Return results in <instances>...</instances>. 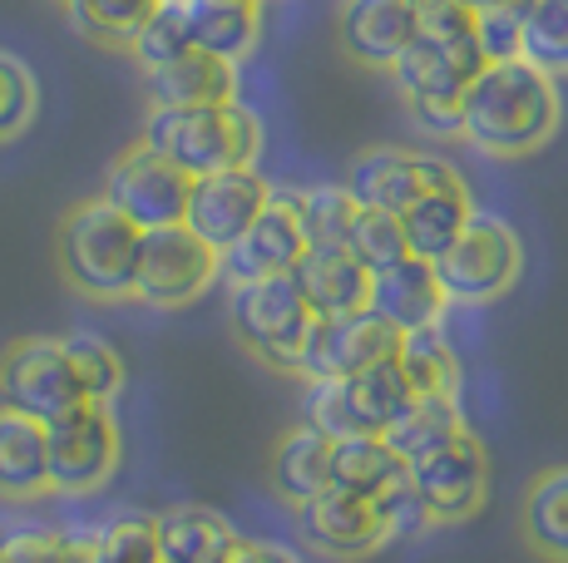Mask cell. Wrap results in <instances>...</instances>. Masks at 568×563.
Instances as JSON below:
<instances>
[{
	"mask_svg": "<svg viewBox=\"0 0 568 563\" xmlns=\"http://www.w3.org/2000/svg\"><path fill=\"white\" fill-rule=\"evenodd\" d=\"M559 129V84L524 60H495L460 94V139L489 158L544 149Z\"/></svg>",
	"mask_w": 568,
	"mask_h": 563,
	"instance_id": "6da1fadb",
	"label": "cell"
},
{
	"mask_svg": "<svg viewBox=\"0 0 568 563\" xmlns=\"http://www.w3.org/2000/svg\"><path fill=\"white\" fill-rule=\"evenodd\" d=\"M139 144H149L189 178H203L223 168H257L267 139H262V119L243 100H227L199 110H149Z\"/></svg>",
	"mask_w": 568,
	"mask_h": 563,
	"instance_id": "7a4b0ae2",
	"label": "cell"
},
{
	"mask_svg": "<svg viewBox=\"0 0 568 563\" xmlns=\"http://www.w3.org/2000/svg\"><path fill=\"white\" fill-rule=\"evenodd\" d=\"M139 227L104 198H84L64 213L54 253L60 273L80 297L94 301H124L134 297V267H139Z\"/></svg>",
	"mask_w": 568,
	"mask_h": 563,
	"instance_id": "3957f363",
	"label": "cell"
},
{
	"mask_svg": "<svg viewBox=\"0 0 568 563\" xmlns=\"http://www.w3.org/2000/svg\"><path fill=\"white\" fill-rule=\"evenodd\" d=\"M312 321L316 317L307 311V301H302L292 273L227 282V327H233V337L243 341L262 366H272V371L297 376Z\"/></svg>",
	"mask_w": 568,
	"mask_h": 563,
	"instance_id": "277c9868",
	"label": "cell"
},
{
	"mask_svg": "<svg viewBox=\"0 0 568 563\" xmlns=\"http://www.w3.org/2000/svg\"><path fill=\"white\" fill-rule=\"evenodd\" d=\"M430 267L450 307H485V301H499L515 287V277L524 267V243L505 218L475 208L465 233Z\"/></svg>",
	"mask_w": 568,
	"mask_h": 563,
	"instance_id": "5b68a950",
	"label": "cell"
},
{
	"mask_svg": "<svg viewBox=\"0 0 568 563\" xmlns=\"http://www.w3.org/2000/svg\"><path fill=\"white\" fill-rule=\"evenodd\" d=\"M119 420L104 400H80L64 416L45 420V470H50V494H100L119 470Z\"/></svg>",
	"mask_w": 568,
	"mask_h": 563,
	"instance_id": "8992f818",
	"label": "cell"
},
{
	"mask_svg": "<svg viewBox=\"0 0 568 563\" xmlns=\"http://www.w3.org/2000/svg\"><path fill=\"white\" fill-rule=\"evenodd\" d=\"M406 480L420 494V504L430 509L435 524H460L489 494V450L465 426L450 440H440V446L406 460Z\"/></svg>",
	"mask_w": 568,
	"mask_h": 563,
	"instance_id": "52a82bcc",
	"label": "cell"
},
{
	"mask_svg": "<svg viewBox=\"0 0 568 563\" xmlns=\"http://www.w3.org/2000/svg\"><path fill=\"white\" fill-rule=\"evenodd\" d=\"M217 253L183 223L149 227L139 237V267H134V297L149 307H189L213 291Z\"/></svg>",
	"mask_w": 568,
	"mask_h": 563,
	"instance_id": "ba28073f",
	"label": "cell"
},
{
	"mask_svg": "<svg viewBox=\"0 0 568 563\" xmlns=\"http://www.w3.org/2000/svg\"><path fill=\"white\" fill-rule=\"evenodd\" d=\"M189 173L173 168L163 154H154L149 144H129L124 154L109 164L104 173V203H114L139 233L149 227H169L183 223V208H189Z\"/></svg>",
	"mask_w": 568,
	"mask_h": 563,
	"instance_id": "9c48e42d",
	"label": "cell"
},
{
	"mask_svg": "<svg viewBox=\"0 0 568 563\" xmlns=\"http://www.w3.org/2000/svg\"><path fill=\"white\" fill-rule=\"evenodd\" d=\"M396 218H400V233H406L410 257L435 263L465 233V223L475 218V198H469L465 178L445 158L415 154V193Z\"/></svg>",
	"mask_w": 568,
	"mask_h": 563,
	"instance_id": "30bf717a",
	"label": "cell"
},
{
	"mask_svg": "<svg viewBox=\"0 0 568 563\" xmlns=\"http://www.w3.org/2000/svg\"><path fill=\"white\" fill-rule=\"evenodd\" d=\"M84 391L74 381L70 361H64L60 337H26L0 356V406L36 416L40 426L80 406Z\"/></svg>",
	"mask_w": 568,
	"mask_h": 563,
	"instance_id": "8fae6325",
	"label": "cell"
},
{
	"mask_svg": "<svg viewBox=\"0 0 568 563\" xmlns=\"http://www.w3.org/2000/svg\"><path fill=\"white\" fill-rule=\"evenodd\" d=\"M396 346H400V331L390 321H381L371 307L356 311V317L312 321L297 376L302 381H342V376H356L362 366L396 356Z\"/></svg>",
	"mask_w": 568,
	"mask_h": 563,
	"instance_id": "7c38bea8",
	"label": "cell"
},
{
	"mask_svg": "<svg viewBox=\"0 0 568 563\" xmlns=\"http://www.w3.org/2000/svg\"><path fill=\"white\" fill-rule=\"evenodd\" d=\"M297 529H302V544L326 559H366L390 544L376 500L336 490V484H326L322 494L297 504Z\"/></svg>",
	"mask_w": 568,
	"mask_h": 563,
	"instance_id": "4fadbf2b",
	"label": "cell"
},
{
	"mask_svg": "<svg viewBox=\"0 0 568 563\" xmlns=\"http://www.w3.org/2000/svg\"><path fill=\"white\" fill-rule=\"evenodd\" d=\"M272 198V183L257 168H223L203 173L189 183V208H183V227L199 233L213 253H223L227 243H237L247 223L262 213V203Z\"/></svg>",
	"mask_w": 568,
	"mask_h": 563,
	"instance_id": "5bb4252c",
	"label": "cell"
},
{
	"mask_svg": "<svg viewBox=\"0 0 568 563\" xmlns=\"http://www.w3.org/2000/svg\"><path fill=\"white\" fill-rule=\"evenodd\" d=\"M302 253H307V237H302V223H297V203H292V193H272L257 218L237 233V243H227L217 253V277L227 282L277 277V273H292Z\"/></svg>",
	"mask_w": 568,
	"mask_h": 563,
	"instance_id": "9a60e30c",
	"label": "cell"
},
{
	"mask_svg": "<svg viewBox=\"0 0 568 563\" xmlns=\"http://www.w3.org/2000/svg\"><path fill=\"white\" fill-rule=\"evenodd\" d=\"M485 70V55L475 50V35L465 40H425L415 35L396 60L386 64L390 84L406 104L415 100H460L465 84Z\"/></svg>",
	"mask_w": 568,
	"mask_h": 563,
	"instance_id": "2e32d148",
	"label": "cell"
},
{
	"mask_svg": "<svg viewBox=\"0 0 568 563\" xmlns=\"http://www.w3.org/2000/svg\"><path fill=\"white\" fill-rule=\"evenodd\" d=\"M243 90V74L233 60H217L207 50H183V55L144 70V94L154 110H199V104H227Z\"/></svg>",
	"mask_w": 568,
	"mask_h": 563,
	"instance_id": "e0dca14e",
	"label": "cell"
},
{
	"mask_svg": "<svg viewBox=\"0 0 568 563\" xmlns=\"http://www.w3.org/2000/svg\"><path fill=\"white\" fill-rule=\"evenodd\" d=\"M366 307L406 337V331H420V327H440L450 301H445L440 282H435V267L425 263V257H400V263L371 273Z\"/></svg>",
	"mask_w": 568,
	"mask_h": 563,
	"instance_id": "ac0fdd59",
	"label": "cell"
},
{
	"mask_svg": "<svg viewBox=\"0 0 568 563\" xmlns=\"http://www.w3.org/2000/svg\"><path fill=\"white\" fill-rule=\"evenodd\" d=\"M336 35H342L346 60L366 64V70H386L415 40V10L410 0H342Z\"/></svg>",
	"mask_w": 568,
	"mask_h": 563,
	"instance_id": "d6986e66",
	"label": "cell"
},
{
	"mask_svg": "<svg viewBox=\"0 0 568 563\" xmlns=\"http://www.w3.org/2000/svg\"><path fill=\"white\" fill-rule=\"evenodd\" d=\"M292 282H297L302 301H307L316 321L356 317V311H366V297H371V273L346 247H336V253L307 247L297 257V267H292Z\"/></svg>",
	"mask_w": 568,
	"mask_h": 563,
	"instance_id": "ffe728a7",
	"label": "cell"
},
{
	"mask_svg": "<svg viewBox=\"0 0 568 563\" xmlns=\"http://www.w3.org/2000/svg\"><path fill=\"white\" fill-rule=\"evenodd\" d=\"M154 534H159V563H227L233 549L243 544L233 519H223L207 504L163 509V514H154Z\"/></svg>",
	"mask_w": 568,
	"mask_h": 563,
	"instance_id": "44dd1931",
	"label": "cell"
},
{
	"mask_svg": "<svg viewBox=\"0 0 568 563\" xmlns=\"http://www.w3.org/2000/svg\"><path fill=\"white\" fill-rule=\"evenodd\" d=\"M336 386H342V406H346V420H352V436L356 430H362V436H386L400 410L415 400L396 356H386V361H376V366H362L356 376H342Z\"/></svg>",
	"mask_w": 568,
	"mask_h": 563,
	"instance_id": "7402d4cb",
	"label": "cell"
},
{
	"mask_svg": "<svg viewBox=\"0 0 568 563\" xmlns=\"http://www.w3.org/2000/svg\"><path fill=\"white\" fill-rule=\"evenodd\" d=\"M189 20V45L207 50L217 60L243 64L262 45V0H207V6H183Z\"/></svg>",
	"mask_w": 568,
	"mask_h": 563,
	"instance_id": "603a6c76",
	"label": "cell"
},
{
	"mask_svg": "<svg viewBox=\"0 0 568 563\" xmlns=\"http://www.w3.org/2000/svg\"><path fill=\"white\" fill-rule=\"evenodd\" d=\"M40 494H50L45 426L0 406V500H40Z\"/></svg>",
	"mask_w": 568,
	"mask_h": 563,
	"instance_id": "cb8c5ba5",
	"label": "cell"
},
{
	"mask_svg": "<svg viewBox=\"0 0 568 563\" xmlns=\"http://www.w3.org/2000/svg\"><path fill=\"white\" fill-rule=\"evenodd\" d=\"M267 484L282 504H307L312 494H322L332 484V440L316 436L312 426L287 430L267 460Z\"/></svg>",
	"mask_w": 568,
	"mask_h": 563,
	"instance_id": "d4e9b609",
	"label": "cell"
},
{
	"mask_svg": "<svg viewBox=\"0 0 568 563\" xmlns=\"http://www.w3.org/2000/svg\"><path fill=\"white\" fill-rule=\"evenodd\" d=\"M342 188L352 193L356 208L400 213L415 193V154H406V149H366V154L352 158Z\"/></svg>",
	"mask_w": 568,
	"mask_h": 563,
	"instance_id": "484cf974",
	"label": "cell"
},
{
	"mask_svg": "<svg viewBox=\"0 0 568 563\" xmlns=\"http://www.w3.org/2000/svg\"><path fill=\"white\" fill-rule=\"evenodd\" d=\"M400 474H406V460L386 446V436H362V430H356V436L332 440V484L336 490L376 500Z\"/></svg>",
	"mask_w": 568,
	"mask_h": 563,
	"instance_id": "4316f807",
	"label": "cell"
},
{
	"mask_svg": "<svg viewBox=\"0 0 568 563\" xmlns=\"http://www.w3.org/2000/svg\"><path fill=\"white\" fill-rule=\"evenodd\" d=\"M524 539L539 559L568 563V464H554L524 494Z\"/></svg>",
	"mask_w": 568,
	"mask_h": 563,
	"instance_id": "83f0119b",
	"label": "cell"
},
{
	"mask_svg": "<svg viewBox=\"0 0 568 563\" xmlns=\"http://www.w3.org/2000/svg\"><path fill=\"white\" fill-rule=\"evenodd\" d=\"M396 361H400V371H406L415 396H460V386H465L460 351H455L440 327L406 331L396 346Z\"/></svg>",
	"mask_w": 568,
	"mask_h": 563,
	"instance_id": "f1b7e54d",
	"label": "cell"
},
{
	"mask_svg": "<svg viewBox=\"0 0 568 563\" xmlns=\"http://www.w3.org/2000/svg\"><path fill=\"white\" fill-rule=\"evenodd\" d=\"M159 6L163 0H64V16H70L74 35H84L90 45L129 50Z\"/></svg>",
	"mask_w": 568,
	"mask_h": 563,
	"instance_id": "f546056e",
	"label": "cell"
},
{
	"mask_svg": "<svg viewBox=\"0 0 568 563\" xmlns=\"http://www.w3.org/2000/svg\"><path fill=\"white\" fill-rule=\"evenodd\" d=\"M455 430H465L460 396H415L396 416V426L386 430V446L396 450L400 460H415V454H425L430 446L450 440Z\"/></svg>",
	"mask_w": 568,
	"mask_h": 563,
	"instance_id": "4dcf8cb0",
	"label": "cell"
},
{
	"mask_svg": "<svg viewBox=\"0 0 568 563\" xmlns=\"http://www.w3.org/2000/svg\"><path fill=\"white\" fill-rule=\"evenodd\" d=\"M519 60L544 74H568V0H529L519 30Z\"/></svg>",
	"mask_w": 568,
	"mask_h": 563,
	"instance_id": "1f68e13d",
	"label": "cell"
},
{
	"mask_svg": "<svg viewBox=\"0 0 568 563\" xmlns=\"http://www.w3.org/2000/svg\"><path fill=\"white\" fill-rule=\"evenodd\" d=\"M297 203V223H302V237L307 247H322V253H336L346 247V233H352V218H356V203L342 183H312V188L292 193Z\"/></svg>",
	"mask_w": 568,
	"mask_h": 563,
	"instance_id": "d6a6232c",
	"label": "cell"
},
{
	"mask_svg": "<svg viewBox=\"0 0 568 563\" xmlns=\"http://www.w3.org/2000/svg\"><path fill=\"white\" fill-rule=\"evenodd\" d=\"M60 346H64V361H70L84 400H104L109 406V400L124 391V361H119V351L104 337H94V331H70V337H60Z\"/></svg>",
	"mask_w": 568,
	"mask_h": 563,
	"instance_id": "836d02e7",
	"label": "cell"
},
{
	"mask_svg": "<svg viewBox=\"0 0 568 563\" xmlns=\"http://www.w3.org/2000/svg\"><path fill=\"white\" fill-rule=\"evenodd\" d=\"M346 253L366 267V273H381V267L400 263L410 257L406 247V233H400V218L396 213H381V208H356L352 218V233H346Z\"/></svg>",
	"mask_w": 568,
	"mask_h": 563,
	"instance_id": "e575fe53",
	"label": "cell"
},
{
	"mask_svg": "<svg viewBox=\"0 0 568 563\" xmlns=\"http://www.w3.org/2000/svg\"><path fill=\"white\" fill-rule=\"evenodd\" d=\"M36 110H40V84L30 74V64L16 60L10 50H0V144L26 134L36 124Z\"/></svg>",
	"mask_w": 568,
	"mask_h": 563,
	"instance_id": "d590c367",
	"label": "cell"
},
{
	"mask_svg": "<svg viewBox=\"0 0 568 563\" xmlns=\"http://www.w3.org/2000/svg\"><path fill=\"white\" fill-rule=\"evenodd\" d=\"M94 563H159L154 514H119L94 534Z\"/></svg>",
	"mask_w": 568,
	"mask_h": 563,
	"instance_id": "8d00e7d4",
	"label": "cell"
},
{
	"mask_svg": "<svg viewBox=\"0 0 568 563\" xmlns=\"http://www.w3.org/2000/svg\"><path fill=\"white\" fill-rule=\"evenodd\" d=\"M524 6L529 0H499V6H485L475 10V50L485 55V64L495 60H519V30H524Z\"/></svg>",
	"mask_w": 568,
	"mask_h": 563,
	"instance_id": "74e56055",
	"label": "cell"
},
{
	"mask_svg": "<svg viewBox=\"0 0 568 563\" xmlns=\"http://www.w3.org/2000/svg\"><path fill=\"white\" fill-rule=\"evenodd\" d=\"M183 50H189V20H183V6L179 0H163V6L154 10V20L134 35L129 55L139 60V70H154V64L183 55Z\"/></svg>",
	"mask_w": 568,
	"mask_h": 563,
	"instance_id": "f35d334b",
	"label": "cell"
},
{
	"mask_svg": "<svg viewBox=\"0 0 568 563\" xmlns=\"http://www.w3.org/2000/svg\"><path fill=\"white\" fill-rule=\"evenodd\" d=\"M376 509H381V524H386V539H420V534H430L435 529L430 509L420 504V494L410 490L406 474H400L390 490L376 494Z\"/></svg>",
	"mask_w": 568,
	"mask_h": 563,
	"instance_id": "ab89813d",
	"label": "cell"
},
{
	"mask_svg": "<svg viewBox=\"0 0 568 563\" xmlns=\"http://www.w3.org/2000/svg\"><path fill=\"white\" fill-rule=\"evenodd\" d=\"M415 10V35L425 40H465L475 25V10L465 0H410Z\"/></svg>",
	"mask_w": 568,
	"mask_h": 563,
	"instance_id": "60d3db41",
	"label": "cell"
},
{
	"mask_svg": "<svg viewBox=\"0 0 568 563\" xmlns=\"http://www.w3.org/2000/svg\"><path fill=\"white\" fill-rule=\"evenodd\" d=\"M70 529H16L0 539V563H64Z\"/></svg>",
	"mask_w": 568,
	"mask_h": 563,
	"instance_id": "b9f144b4",
	"label": "cell"
},
{
	"mask_svg": "<svg viewBox=\"0 0 568 563\" xmlns=\"http://www.w3.org/2000/svg\"><path fill=\"white\" fill-rule=\"evenodd\" d=\"M406 110H410V124H420V134L460 139V100H415Z\"/></svg>",
	"mask_w": 568,
	"mask_h": 563,
	"instance_id": "7bdbcfd3",
	"label": "cell"
},
{
	"mask_svg": "<svg viewBox=\"0 0 568 563\" xmlns=\"http://www.w3.org/2000/svg\"><path fill=\"white\" fill-rule=\"evenodd\" d=\"M227 563H302L292 549H282V544H262V539H243V544L233 549V559Z\"/></svg>",
	"mask_w": 568,
	"mask_h": 563,
	"instance_id": "ee69618b",
	"label": "cell"
},
{
	"mask_svg": "<svg viewBox=\"0 0 568 563\" xmlns=\"http://www.w3.org/2000/svg\"><path fill=\"white\" fill-rule=\"evenodd\" d=\"M469 10H485V6H499V0H465Z\"/></svg>",
	"mask_w": 568,
	"mask_h": 563,
	"instance_id": "f6af8a7d",
	"label": "cell"
}]
</instances>
